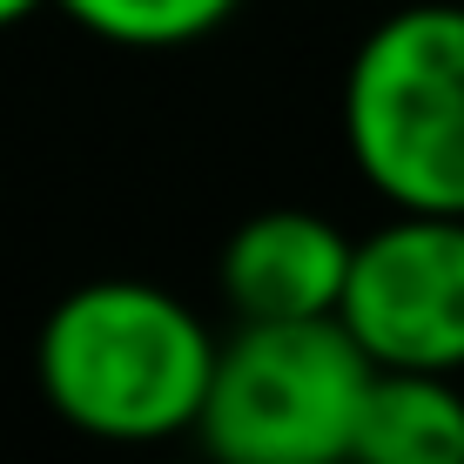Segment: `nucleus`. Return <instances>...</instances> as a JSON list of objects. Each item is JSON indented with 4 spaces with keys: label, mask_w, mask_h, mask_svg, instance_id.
Returning a JSON list of instances; mask_svg holds the SVG:
<instances>
[{
    "label": "nucleus",
    "mask_w": 464,
    "mask_h": 464,
    "mask_svg": "<svg viewBox=\"0 0 464 464\" xmlns=\"http://www.w3.org/2000/svg\"><path fill=\"white\" fill-rule=\"evenodd\" d=\"M216 337L182 296L141 276H102L54 303L34 371L47 404L108 444H149L196 430L216 377Z\"/></svg>",
    "instance_id": "f257e3e1"
},
{
    "label": "nucleus",
    "mask_w": 464,
    "mask_h": 464,
    "mask_svg": "<svg viewBox=\"0 0 464 464\" xmlns=\"http://www.w3.org/2000/svg\"><path fill=\"white\" fill-rule=\"evenodd\" d=\"M343 141L391 209L464 216V7L418 0L363 34L343 74Z\"/></svg>",
    "instance_id": "f03ea898"
},
{
    "label": "nucleus",
    "mask_w": 464,
    "mask_h": 464,
    "mask_svg": "<svg viewBox=\"0 0 464 464\" xmlns=\"http://www.w3.org/2000/svg\"><path fill=\"white\" fill-rule=\"evenodd\" d=\"M371 377L343 316L243 324L216 350L196 438L216 464H350Z\"/></svg>",
    "instance_id": "7ed1b4c3"
},
{
    "label": "nucleus",
    "mask_w": 464,
    "mask_h": 464,
    "mask_svg": "<svg viewBox=\"0 0 464 464\" xmlns=\"http://www.w3.org/2000/svg\"><path fill=\"white\" fill-rule=\"evenodd\" d=\"M343 324L377 371H464V216L397 209L363 236L343 283Z\"/></svg>",
    "instance_id": "20e7f679"
},
{
    "label": "nucleus",
    "mask_w": 464,
    "mask_h": 464,
    "mask_svg": "<svg viewBox=\"0 0 464 464\" xmlns=\"http://www.w3.org/2000/svg\"><path fill=\"white\" fill-rule=\"evenodd\" d=\"M357 243L316 209H263L222 243V296L236 324H296L337 316Z\"/></svg>",
    "instance_id": "39448f33"
},
{
    "label": "nucleus",
    "mask_w": 464,
    "mask_h": 464,
    "mask_svg": "<svg viewBox=\"0 0 464 464\" xmlns=\"http://www.w3.org/2000/svg\"><path fill=\"white\" fill-rule=\"evenodd\" d=\"M350 464H464V397L444 371H377Z\"/></svg>",
    "instance_id": "423d86ee"
},
{
    "label": "nucleus",
    "mask_w": 464,
    "mask_h": 464,
    "mask_svg": "<svg viewBox=\"0 0 464 464\" xmlns=\"http://www.w3.org/2000/svg\"><path fill=\"white\" fill-rule=\"evenodd\" d=\"M54 7L115 47H188L216 34L243 0H54Z\"/></svg>",
    "instance_id": "0eeeda50"
},
{
    "label": "nucleus",
    "mask_w": 464,
    "mask_h": 464,
    "mask_svg": "<svg viewBox=\"0 0 464 464\" xmlns=\"http://www.w3.org/2000/svg\"><path fill=\"white\" fill-rule=\"evenodd\" d=\"M47 0H0V27H21L27 14H41Z\"/></svg>",
    "instance_id": "6e6552de"
},
{
    "label": "nucleus",
    "mask_w": 464,
    "mask_h": 464,
    "mask_svg": "<svg viewBox=\"0 0 464 464\" xmlns=\"http://www.w3.org/2000/svg\"><path fill=\"white\" fill-rule=\"evenodd\" d=\"M196 464H216V458H209V451H202V458H196Z\"/></svg>",
    "instance_id": "1a4fd4ad"
}]
</instances>
